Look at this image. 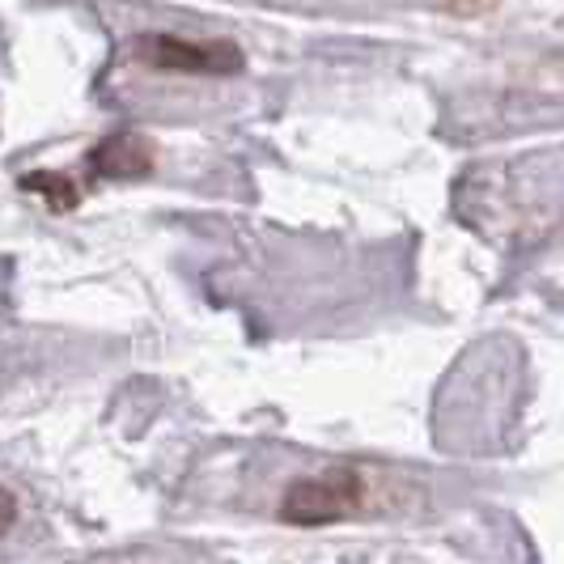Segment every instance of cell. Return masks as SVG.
Listing matches in <instances>:
<instances>
[{
    "label": "cell",
    "instance_id": "1",
    "mask_svg": "<svg viewBox=\"0 0 564 564\" xmlns=\"http://www.w3.org/2000/svg\"><path fill=\"white\" fill-rule=\"evenodd\" d=\"M361 501H366V476L352 463H336L327 471L289 484L281 492L276 518L297 531H318V527H336L344 518H352Z\"/></svg>",
    "mask_w": 564,
    "mask_h": 564
},
{
    "label": "cell",
    "instance_id": "2",
    "mask_svg": "<svg viewBox=\"0 0 564 564\" xmlns=\"http://www.w3.org/2000/svg\"><path fill=\"white\" fill-rule=\"evenodd\" d=\"M132 56L144 68L158 73H187V77H234L242 73V47L229 39H183V34H166V30H149L132 39Z\"/></svg>",
    "mask_w": 564,
    "mask_h": 564
},
{
    "label": "cell",
    "instance_id": "3",
    "mask_svg": "<svg viewBox=\"0 0 564 564\" xmlns=\"http://www.w3.org/2000/svg\"><path fill=\"white\" fill-rule=\"evenodd\" d=\"M89 174L98 178H115V183H128V178H149L158 166V149L153 141H144L141 132H115L107 141H98L85 158Z\"/></svg>",
    "mask_w": 564,
    "mask_h": 564
},
{
    "label": "cell",
    "instance_id": "4",
    "mask_svg": "<svg viewBox=\"0 0 564 564\" xmlns=\"http://www.w3.org/2000/svg\"><path fill=\"white\" fill-rule=\"evenodd\" d=\"M22 192L43 196L47 208H56V213H73V208L82 204V187H77L68 174H56V170H34V174H26V178H22Z\"/></svg>",
    "mask_w": 564,
    "mask_h": 564
},
{
    "label": "cell",
    "instance_id": "5",
    "mask_svg": "<svg viewBox=\"0 0 564 564\" xmlns=\"http://www.w3.org/2000/svg\"><path fill=\"white\" fill-rule=\"evenodd\" d=\"M13 522H18V497H13L9 488H0V535H4Z\"/></svg>",
    "mask_w": 564,
    "mask_h": 564
}]
</instances>
